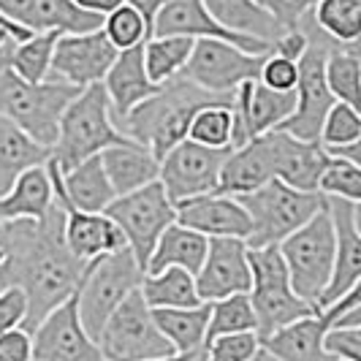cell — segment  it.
<instances>
[{
  "label": "cell",
  "mask_w": 361,
  "mask_h": 361,
  "mask_svg": "<svg viewBox=\"0 0 361 361\" xmlns=\"http://www.w3.org/2000/svg\"><path fill=\"white\" fill-rule=\"evenodd\" d=\"M63 204L54 199L41 217L0 220V290L22 288L27 315L22 329L36 324L79 288L87 264L68 250L63 239Z\"/></svg>",
  "instance_id": "cell-1"
},
{
  "label": "cell",
  "mask_w": 361,
  "mask_h": 361,
  "mask_svg": "<svg viewBox=\"0 0 361 361\" xmlns=\"http://www.w3.org/2000/svg\"><path fill=\"white\" fill-rule=\"evenodd\" d=\"M220 98H231V92H209L193 85L188 76L177 73L161 82L158 90L149 92L145 101L126 111L114 126L139 145H145L155 158H163L171 147L188 136V126L196 109Z\"/></svg>",
  "instance_id": "cell-2"
},
{
  "label": "cell",
  "mask_w": 361,
  "mask_h": 361,
  "mask_svg": "<svg viewBox=\"0 0 361 361\" xmlns=\"http://www.w3.org/2000/svg\"><path fill=\"white\" fill-rule=\"evenodd\" d=\"M126 133L114 126L104 85L92 82L76 92L68 101V106L63 109L49 158L57 163L60 171H68L79 161L98 155L104 147L126 142Z\"/></svg>",
  "instance_id": "cell-3"
},
{
  "label": "cell",
  "mask_w": 361,
  "mask_h": 361,
  "mask_svg": "<svg viewBox=\"0 0 361 361\" xmlns=\"http://www.w3.org/2000/svg\"><path fill=\"white\" fill-rule=\"evenodd\" d=\"M79 90L52 76L27 82L0 60V114L49 149L57 139L60 114Z\"/></svg>",
  "instance_id": "cell-4"
},
{
  "label": "cell",
  "mask_w": 361,
  "mask_h": 361,
  "mask_svg": "<svg viewBox=\"0 0 361 361\" xmlns=\"http://www.w3.org/2000/svg\"><path fill=\"white\" fill-rule=\"evenodd\" d=\"M250 217V234L245 236L247 247L280 245L290 231L307 223L326 204V196L318 190L293 188L280 177H271L247 193L234 196Z\"/></svg>",
  "instance_id": "cell-5"
},
{
  "label": "cell",
  "mask_w": 361,
  "mask_h": 361,
  "mask_svg": "<svg viewBox=\"0 0 361 361\" xmlns=\"http://www.w3.org/2000/svg\"><path fill=\"white\" fill-rule=\"evenodd\" d=\"M283 264L288 269L293 290L312 307H321V296L331 277L334 267V226L326 204L302 223L296 231H290L280 245Z\"/></svg>",
  "instance_id": "cell-6"
},
{
  "label": "cell",
  "mask_w": 361,
  "mask_h": 361,
  "mask_svg": "<svg viewBox=\"0 0 361 361\" xmlns=\"http://www.w3.org/2000/svg\"><path fill=\"white\" fill-rule=\"evenodd\" d=\"M145 277V269L139 267L136 255L130 247H117L106 255H98L87 264V271L76 288V307L85 331L92 340L101 334V329L117 307L133 288H139ZM98 345V343H95Z\"/></svg>",
  "instance_id": "cell-7"
},
{
  "label": "cell",
  "mask_w": 361,
  "mask_h": 361,
  "mask_svg": "<svg viewBox=\"0 0 361 361\" xmlns=\"http://www.w3.org/2000/svg\"><path fill=\"white\" fill-rule=\"evenodd\" d=\"M250 261V305L255 312V331L258 337L274 331L277 326L310 315L318 307L307 305L290 286L288 269L283 264V255L277 245H261L247 247Z\"/></svg>",
  "instance_id": "cell-8"
},
{
  "label": "cell",
  "mask_w": 361,
  "mask_h": 361,
  "mask_svg": "<svg viewBox=\"0 0 361 361\" xmlns=\"http://www.w3.org/2000/svg\"><path fill=\"white\" fill-rule=\"evenodd\" d=\"M101 356L109 361H147L174 359V350L161 329L152 321V310L142 290L133 288L126 299L111 310L101 334L95 337Z\"/></svg>",
  "instance_id": "cell-9"
},
{
  "label": "cell",
  "mask_w": 361,
  "mask_h": 361,
  "mask_svg": "<svg viewBox=\"0 0 361 361\" xmlns=\"http://www.w3.org/2000/svg\"><path fill=\"white\" fill-rule=\"evenodd\" d=\"M104 212L120 226L130 253L136 255L139 267L147 271V261L158 236L169 223H174V201L166 196L163 185L152 180L130 193H120L109 201Z\"/></svg>",
  "instance_id": "cell-10"
},
{
  "label": "cell",
  "mask_w": 361,
  "mask_h": 361,
  "mask_svg": "<svg viewBox=\"0 0 361 361\" xmlns=\"http://www.w3.org/2000/svg\"><path fill=\"white\" fill-rule=\"evenodd\" d=\"M231 147H207L193 139H182L163 158H158V182L166 196L174 201L215 193L220 169Z\"/></svg>",
  "instance_id": "cell-11"
},
{
  "label": "cell",
  "mask_w": 361,
  "mask_h": 361,
  "mask_svg": "<svg viewBox=\"0 0 361 361\" xmlns=\"http://www.w3.org/2000/svg\"><path fill=\"white\" fill-rule=\"evenodd\" d=\"M305 25V22H302ZM310 33V30H307ZM334 44L329 38L315 41L310 33L307 49L299 57V82H296V106L290 111L288 120L280 123V130H288L290 136L296 139H307V142H318V133L324 126V117L329 106L337 101L329 85H326L324 76V60L326 52L331 49Z\"/></svg>",
  "instance_id": "cell-12"
},
{
  "label": "cell",
  "mask_w": 361,
  "mask_h": 361,
  "mask_svg": "<svg viewBox=\"0 0 361 361\" xmlns=\"http://www.w3.org/2000/svg\"><path fill=\"white\" fill-rule=\"evenodd\" d=\"M264 57L267 52H245L242 47L223 38H196L182 76L209 92H234L236 85L258 76Z\"/></svg>",
  "instance_id": "cell-13"
},
{
  "label": "cell",
  "mask_w": 361,
  "mask_h": 361,
  "mask_svg": "<svg viewBox=\"0 0 361 361\" xmlns=\"http://www.w3.org/2000/svg\"><path fill=\"white\" fill-rule=\"evenodd\" d=\"M33 334V359L38 361H101V348L85 331L76 290L63 299L36 324Z\"/></svg>",
  "instance_id": "cell-14"
},
{
  "label": "cell",
  "mask_w": 361,
  "mask_h": 361,
  "mask_svg": "<svg viewBox=\"0 0 361 361\" xmlns=\"http://www.w3.org/2000/svg\"><path fill=\"white\" fill-rule=\"evenodd\" d=\"M117 52L120 49L109 41L101 27L82 33H60L52 52L49 76L73 87H87L106 76Z\"/></svg>",
  "instance_id": "cell-15"
},
{
  "label": "cell",
  "mask_w": 361,
  "mask_h": 361,
  "mask_svg": "<svg viewBox=\"0 0 361 361\" xmlns=\"http://www.w3.org/2000/svg\"><path fill=\"white\" fill-rule=\"evenodd\" d=\"M326 209L334 226V267L326 283L321 307L340 299L345 290L359 286L361 277V223H359V201L326 196Z\"/></svg>",
  "instance_id": "cell-16"
},
{
  "label": "cell",
  "mask_w": 361,
  "mask_h": 361,
  "mask_svg": "<svg viewBox=\"0 0 361 361\" xmlns=\"http://www.w3.org/2000/svg\"><path fill=\"white\" fill-rule=\"evenodd\" d=\"M196 277L201 302H215L220 296L250 288V261L247 245L239 236H209L207 255Z\"/></svg>",
  "instance_id": "cell-17"
},
{
  "label": "cell",
  "mask_w": 361,
  "mask_h": 361,
  "mask_svg": "<svg viewBox=\"0 0 361 361\" xmlns=\"http://www.w3.org/2000/svg\"><path fill=\"white\" fill-rule=\"evenodd\" d=\"M152 36H190V38H223L242 47L245 52L264 54L271 49L269 41L228 30L217 22L201 0H166L152 19Z\"/></svg>",
  "instance_id": "cell-18"
},
{
  "label": "cell",
  "mask_w": 361,
  "mask_h": 361,
  "mask_svg": "<svg viewBox=\"0 0 361 361\" xmlns=\"http://www.w3.org/2000/svg\"><path fill=\"white\" fill-rule=\"evenodd\" d=\"M174 220L209 236H245L250 234V217L245 207L226 193H201L174 204Z\"/></svg>",
  "instance_id": "cell-19"
},
{
  "label": "cell",
  "mask_w": 361,
  "mask_h": 361,
  "mask_svg": "<svg viewBox=\"0 0 361 361\" xmlns=\"http://www.w3.org/2000/svg\"><path fill=\"white\" fill-rule=\"evenodd\" d=\"M329 318L324 310H315L296 321L277 326L274 331L261 337L255 359H283V361H329L324 353V331Z\"/></svg>",
  "instance_id": "cell-20"
},
{
  "label": "cell",
  "mask_w": 361,
  "mask_h": 361,
  "mask_svg": "<svg viewBox=\"0 0 361 361\" xmlns=\"http://www.w3.org/2000/svg\"><path fill=\"white\" fill-rule=\"evenodd\" d=\"M0 11L27 30L82 33L101 27L104 17L79 8L73 0H0Z\"/></svg>",
  "instance_id": "cell-21"
},
{
  "label": "cell",
  "mask_w": 361,
  "mask_h": 361,
  "mask_svg": "<svg viewBox=\"0 0 361 361\" xmlns=\"http://www.w3.org/2000/svg\"><path fill=\"white\" fill-rule=\"evenodd\" d=\"M274 177V152H271L269 130L247 139L245 145H236L228 149L220 180H217V193L226 196H239L247 193L258 185Z\"/></svg>",
  "instance_id": "cell-22"
},
{
  "label": "cell",
  "mask_w": 361,
  "mask_h": 361,
  "mask_svg": "<svg viewBox=\"0 0 361 361\" xmlns=\"http://www.w3.org/2000/svg\"><path fill=\"white\" fill-rule=\"evenodd\" d=\"M60 201V199H57ZM63 204V239L76 258L92 261L98 255H106L117 247H126V234L106 212H87L76 209L71 204Z\"/></svg>",
  "instance_id": "cell-23"
},
{
  "label": "cell",
  "mask_w": 361,
  "mask_h": 361,
  "mask_svg": "<svg viewBox=\"0 0 361 361\" xmlns=\"http://www.w3.org/2000/svg\"><path fill=\"white\" fill-rule=\"evenodd\" d=\"M271 152H274V177L302 190H318V177L329 163V152L321 142L296 139L288 130L271 128Z\"/></svg>",
  "instance_id": "cell-24"
},
{
  "label": "cell",
  "mask_w": 361,
  "mask_h": 361,
  "mask_svg": "<svg viewBox=\"0 0 361 361\" xmlns=\"http://www.w3.org/2000/svg\"><path fill=\"white\" fill-rule=\"evenodd\" d=\"M145 44H136V47H128L120 49L114 63L109 66L106 76L101 79L104 90L109 95V106H111V117L114 123L136 106L139 101H145L149 92L158 90V85L147 76L145 68Z\"/></svg>",
  "instance_id": "cell-25"
},
{
  "label": "cell",
  "mask_w": 361,
  "mask_h": 361,
  "mask_svg": "<svg viewBox=\"0 0 361 361\" xmlns=\"http://www.w3.org/2000/svg\"><path fill=\"white\" fill-rule=\"evenodd\" d=\"M152 321L169 340L174 359H204V334L209 321V302L193 307H149Z\"/></svg>",
  "instance_id": "cell-26"
},
{
  "label": "cell",
  "mask_w": 361,
  "mask_h": 361,
  "mask_svg": "<svg viewBox=\"0 0 361 361\" xmlns=\"http://www.w3.org/2000/svg\"><path fill=\"white\" fill-rule=\"evenodd\" d=\"M98 158L104 163V171H106L117 196L130 193V190L142 188L147 182L158 180V158L130 136L126 142L104 147L98 152Z\"/></svg>",
  "instance_id": "cell-27"
},
{
  "label": "cell",
  "mask_w": 361,
  "mask_h": 361,
  "mask_svg": "<svg viewBox=\"0 0 361 361\" xmlns=\"http://www.w3.org/2000/svg\"><path fill=\"white\" fill-rule=\"evenodd\" d=\"M54 201L52 180L47 163H36L19 174L14 185L0 196V220L41 217Z\"/></svg>",
  "instance_id": "cell-28"
},
{
  "label": "cell",
  "mask_w": 361,
  "mask_h": 361,
  "mask_svg": "<svg viewBox=\"0 0 361 361\" xmlns=\"http://www.w3.org/2000/svg\"><path fill=\"white\" fill-rule=\"evenodd\" d=\"M207 242L209 239L204 234L174 220L158 236V242L149 253V261H147V271H158L163 267H182V269L196 274L207 255Z\"/></svg>",
  "instance_id": "cell-29"
},
{
  "label": "cell",
  "mask_w": 361,
  "mask_h": 361,
  "mask_svg": "<svg viewBox=\"0 0 361 361\" xmlns=\"http://www.w3.org/2000/svg\"><path fill=\"white\" fill-rule=\"evenodd\" d=\"M201 3L223 27L236 30V33L264 38L269 44H274L286 33V27L258 0H201Z\"/></svg>",
  "instance_id": "cell-30"
},
{
  "label": "cell",
  "mask_w": 361,
  "mask_h": 361,
  "mask_svg": "<svg viewBox=\"0 0 361 361\" xmlns=\"http://www.w3.org/2000/svg\"><path fill=\"white\" fill-rule=\"evenodd\" d=\"M63 30H36L22 41H6L0 49V60L11 68V71L27 79V82H41L49 76V66H52V52L57 36Z\"/></svg>",
  "instance_id": "cell-31"
},
{
  "label": "cell",
  "mask_w": 361,
  "mask_h": 361,
  "mask_svg": "<svg viewBox=\"0 0 361 361\" xmlns=\"http://www.w3.org/2000/svg\"><path fill=\"white\" fill-rule=\"evenodd\" d=\"M49 158V147L38 145L22 128L0 114V196L14 185L19 174Z\"/></svg>",
  "instance_id": "cell-32"
},
{
  "label": "cell",
  "mask_w": 361,
  "mask_h": 361,
  "mask_svg": "<svg viewBox=\"0 0 361 361\" xmlns=\"http://www.w3.org/2000/svg\"><path fill=\"white\" fill-rule=\"evenodd\" d=\"M139 290L149 307H193L201 305L193 271L182 267H163L158 271H145Z\"/></svg>",
  "instance_id": "cell-33"
},
{
  "label": "cell",
  "mask_w": 361,
  "mask_h": 361,
  "mask_svg": "<svg viewBox=\"0 0 361 361\" xmlns=\"http://www.w3.org/2000/svg\"><path fill=\"white\" fill-rule=\"evenodd\" d=\"M324 76L331 95L359 109L361 104V57L359 44H334L324 60Z\"/></svg>",
  "instance_id": "cell-34"
},
{
  "label": "cell",
  "mask_w": 361,
  "mask_h": 361,
  "mask_svg": "<svg viewBox=\"0 0 361 361\" xmlns=\"http://www.w3.org/2000/svg\"><path fill=\"white\" fill-rule=\"evenodd\" d=\"M310 19L331 44H359L361 0H318Z\"/></svg>",
  "instance_id": "cell-35"
},
{
  "label": "cell",
  "mask_w": 361,
  "mask_h": 361,
  "mask_svg": "<svg viewBox=\"0 0 361 361\" xmlns=\"http://www.w3.org/2000/svg\"><path fill=\"white\" fill-rule=\"evenodd\" d=\"M196 38L190 36H149L145 41V68L147 76L161 85L166 79L182 73L188 57L193 52Z\"/></svg>",
  "instance_id": "cell-36"
},
{
  "label": "cell",
  "mask_w": 361,
  "mask_h": 361,
  "mask_svg": "<svg viewBox=\"0 0 361 361\" xmlns=\"http://www.w3.org/2000/svg\"><path fill=\"white\" fill-rule=\"evenodd\" d=\"M188 139L207 147H231L234 139V109L231 98H220L196 109L188 126Z\"/></svg>",
  "instance_id": "cell-37"
},
{
  "label": "cell",
  "mask_w": 361,
  "mask_h": 361,
  "mask_svg": "<svg viewBox=\"0 0 361 361\" xmlns=\"http://www.w3.org/2000/svg\"><path fill=\"white\" fill-rule=\"evenodd\" d=\"M250 329H255V312L247 290L220 296L215 302H209V321H207L204 345L209 343V340H215V337H220V334L250 331Z\"/></svg>",
  "instance_id": "cell-38"
},
{
  "label": "cell",
  "mask_w": 361,
  "mask_h": 361,
  "mask_svg": "<svg viewBox=\"0 0 361 361\" xmlns=\"http://www.w3.org/2000/svg\"><path fill=\"white\" fill-rule=\"evenodd\" d=\"M101 30L109 36V41L117 47V49H128V47H136V44H145L149 38V27H147L145 17L128 6L126 0L120 6H114L109 14H104L101 22Z\"/></svg>",
  "instance_id": "cell-39"
},
{
  "label": "cell",
  "mask_w": 361,
  "mask_h": 361,
  "mask_svg": "<svg viewBox=\"0 0 361 361\" xmlns=\"http://www.w3.org/2000/svg\"><path fill=\"white\" fill-rule=\"evenodd\" d=\"M361 163L329 155V163L324 166L318 177V193L337 196V199L359 201L361 199Z\"/></svg>",
  "instance_id": "cell-40"
},
{
  "label": "cell",
  "mask_w": 361,
  "mask_h": 361,
  "mask_svg": "<svg viewBox=\"0 0 361 361\" xmlns=\"http://www.w3.org/2000/svg\"><path fill=\"white\" fill-rule=\"evenodd\" d=\"M318 142L329 149V147H343L361 142V114L356 106L345 104V101H334L324 117V126L318 133Z\"/></svg>",
  "instance_id": "cell-41"
},
{
  "label": "cell",
  "mask_w": 361,
  "mask_h": 361,
  "mask_svg": "<svg viewBox=\"0 0 361 361\" xmlns=\"http://www.w3.org/2000/svg\"><path fill=\"white\" fill-rule=\"evenodd\" d=\"M258 345L261 337L258 331H231V334H220L215 340L204 345V359L212 361H247L258 356Z\"/></svg>",
  "instance_id": "cell-42"
},
{
  "label": "cell",
  "mask_w": 361,
  "mask_h": 361,
  "mask_svg": "<svg viewBox=\"0 0 361 361\" xmlns=\"http://www.w3.org/2000/svg\"><path fill=\"white\" fill-rule=\"evenodd\" d=\"M324 353L326 359L361 361V324L350 326H329L324 331Z\"/></svg>",
  "instance_id": "cell-43"
},
{
  "label": "cell",
  "mask_w": 361,
  "mask_h": 361,
  "mask_svg": "<svg viewBox=\"0 0 361 361\" xmlns=\"http://www.w3.org/2000/svg\"><path fill=\"white\" fill-rule=\"evenodd\" d=\"M258 79L271 87V90L288 92L296 90V82H299V60H290L286 54H277L274 49L267 52L264 63H261V71Z\"/></svg>",
  "instance_id": "cell-44"
},
{
  "label": "cell",
  "mask_w": 361,
  "mask_h": 361,
  "mask_svg": "<svg viewBox=\"0 0 361 361\" xmlns=\"http://www.w3.org/2000/svg\"><path fill=\"white\" fill-rule=\"evenodd\" d=\"M258 3L288 30V27H296L302 19L307 17L318 0H258Z\"/></svg>",
  "instance_id": "cell-45"
},
{
  "label": "cell",
  "mask_w": 361,
  "mask_h": 361,
  "mask_svg": "<svg viewBox=\"0 0 361 361\" xmlns=\"http://www.w3.org/2000/svg\"><path fill=\"white\" fill-rule=\"evenodd\" d=\"M25 315H27V299H25L22 288L8 286L0 290V334L14 326H22Z\"/></svg>",
  "instance_id": "cell-46"
},
{
  "label": "cell",
  "mask_w": 361,
  "mask_h": 361,
  "mask_svg": "<svg viewBox=\"0 0 361 361\" xmlns=\"http://www.w3.org/2000/svg\"><path fill=\"white\" fill-rule=\"evenodd\" d=\"M33 359V334L22 326H14L0 334V361Z\"/></svg>",
  "instance_id": "cell-47"
},
{
  "label": "cell",
  "mask_w": 361,
  "mask_h": 361,
  "mask_svg": "<svg viewBox=\"0 0 361 361\" xmlns=\"http://www.w3.org/2000/svg\"><path fill=\"white\" fill-rule=\"evenodd\" d=\"M128 6H133L142 17H145L147 27H149V36H152V19H155V14L161 11V6L166 3V0H126Z\"/></svg>",
  "instance_id": "cell-48"
},
{
  "label": "cell",
  "mask_w": 361,
  "mask_h": 361,
  "mask_svg": "<svg viewBox=\"0 0 361 361\" xmlns=\"http://www.w3.org/2000/svg\"><path fill=\"white\" fill-rule=\"evenodd\" d=\"M79 8H85V11H90V14H109L114 6H120L123 0H73Z\"/></svg>",
  "instance_id": "cell-49"
},
{
  "label": "cell",
  "mask_w": 361,
  "mask_h": 361,
  "mask_svg": "<svg viewBox=\"0 0 361 361\" xmlns=\"http://www.w3.org/2000/svg\"><path fill=\"white\" fill-rule=\"evenodd\" d=\"M0 27L6 30V33H11V38L14 41H22V38H27L33 30H27V27H22V25H17V22H11V19L6 17L3 11H0Z\"/></svg>",
  "instance_id": "cell-50"
},
{
  "label": "cell",
  "mask_w": 361,
  "mask_h": 361,
  "mask_svg": "<svg viewBox=\"0 0 361 361\" xmlns=\"http://www.w3.org/2000/svg\"><path fill=\"white\" fill-rule=\"evenodd\" d=\"M6 41H11V33H6V30L0 27V49H3V44H6Z\"/></svg>",
  "instance_id": "cell-51"
},
{
  "label": "cell",
  "mask_w": 361,
  "mask_h": 361,
  "mask_svg": "<svg viewBox=\"0 0 361 361\" xmlns=\"http://www.w3.org/2000/svg\"><path fill=\"white\" fill-rule=\"evenodd\" d=\"M0 258H3V253H0Z\"/></svg>",
  "instance_id": "cell-52"
}]
</instances>
